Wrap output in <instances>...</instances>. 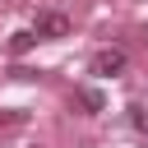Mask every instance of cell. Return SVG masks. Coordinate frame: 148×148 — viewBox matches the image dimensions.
I'll list each match as a JSON object with an SVG mask.
<instances>
[{
    "mask_svg": "<svg viewBox=\"0 0 148 148\" xmlns=\"http://www.w3.org/2000/svg\"><path fill=\"white\" fill-rule=\"evenodd\" d=\"M69 106L83 111V116H97V111H106V97H102V88H74Z\"/></svg>",
    "mask_w": 148,
    "mask_h": 148,
    "instance_id": "3957f363",
    "label": "cell"
},
{
    "mask_svg": "<svg viewBox=\"0 0 148 148\" xmlns=\"http://www.w3.org/2000/svg\"><path fill=\"white\" fill-rule=\"evenodd\" d=\"M32 32H37V37H46V42L69 37V18H65L60 9H42V14H37V23H32Z\"/></svg>",
    "mask_w": 148,
    "mask_h": 148,
    "instance_id": "6da1fadb",
    "label": "cell"
},
{
    "mask_svg": "<svg viewBox=\"0 0 148 148\" xmlns=\"http://www.w3.org/2000/svg\"><path fill=\"white\" fill-rule=\"evenodd\" d=\"M32 42H42V37H37L32 28H23V32H14V37H9V51H14V56H23V51H32Z\"/></svg>",
    "mask_w": 148,
    "mask_h": 148,
    "instance_id": "277c9868",
    "label": "cell"
},
{
    "mask_svg": "<svg viewBox=\"0 0 148 148\" xmlns=\"http://www.w3.org/2000/svg\"><path fill=\"white\" fill-rule=\"evenodd\" d=\"M130 125H134V130H143V134H148V111H143V106H130Z\"/></svg>",
    "mask_w": 148,
    "mask_h": 148,
    "instance_id": "5b68a950",
    "label": "cell"
},
{
    "mask_svg": "<svg viewBox=\"0 0 148 148\" xmlns=\"http://www.w3.org/2000/svg\"><path fill=\"white\" fill-rule=\"evenodd\" d=\"M125 65H130V56H125L120 46H106V51L92 56V74H102V79H106V74H120Z\"/></svg>",
    "mask_w": 148,
    "mask_h": 148,
    "instance_id": "7a4b0ae2",
    "label": "cell"
},
{
    "mask_svg": "<svg viewBox=\"0 0 148 148\" xmlns=\"http://www.w3.org/2000/svg\"><path fill=\"white\" fill-rule=\"evenodd\" d=\"M143 46H148V28H143Z\"/></svg>",
    "mask_w": 148,
    "mask_h": 148,
    "instance_id": "8992f818",
    "label": "cell"
}]
</instances>
